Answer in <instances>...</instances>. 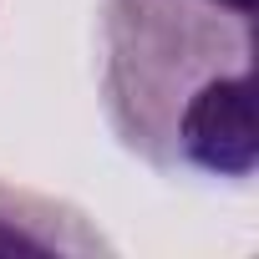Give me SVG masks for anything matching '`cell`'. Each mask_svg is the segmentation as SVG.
I'll list each match as a JSON object with an SVG mask.
<instances>
[{
    "label": "cell",
    "mask_w": 259,
    "mask_h": 259,
    "mask_svg": "<svg viewBox=\"0 0 259 259\" xmlns=\"http://www.w3.org/2000/svg\"><path fill=\"white\" fill-rule=\"evenodd\" d=\"M102 107L158 173L244 183L259 163L254 0H102Z\"/></svg>",
    "instance_id": "6da1fadb"
},
{
    "label": "cell",
    "mask_w": 259,
    "mask_h": 259,
    "mask_svg": "<svg viewBox=\"0 0 259 259\" xmlns=\"http://www.w3.org/2000/svg\"><path fill=\"white\" fill-rule=\"evenodd\" d=\"M0 254H112L81 208L0 183Z\"/></svg>",
    "instance_id": "7a4b0ae2"
}]
</instances>
